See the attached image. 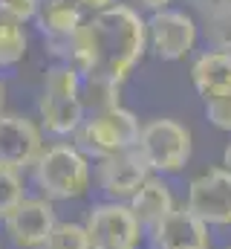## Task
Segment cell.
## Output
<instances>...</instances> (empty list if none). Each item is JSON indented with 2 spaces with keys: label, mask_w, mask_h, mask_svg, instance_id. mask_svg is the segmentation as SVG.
<instances>
[{
  "label": "cell",
  "mask_w": 231,
  "mask_h": 249,
  "mask_svg": "<svg viewBox=\"0 0 231 249\" xmlns=\"http://www.w3.org/2000/svg\"><path fill=\"white\" fill-rule=\"evenodd\" d=\"M47 44L50 53L75 67L81 78L99 75L124 84L133 67L148 53V20L136 9L118 3L87 18L69 38Z\"/></svg>",
  "instance_id": "1"
},
{
  "label": "cell",
  "mask_w": 231,
  "mask_h": 249,
  "mask_svg": "<svg viewBox=\"0 0 231 249\" xmlns=\"http://www.w3.org/2000/svg\"><path fill=\"white\" fill-rule=\"evenodd\" d=\"M81 72L69 64L58 61L47 70L44 78V93L38 102V113L41 124L47 133L52 136H75V130L81 127L87 110L81 102Z\"/></svg>",
  "instance_id": "2"
},
{
  "label": "cell",
  "mask_w": 231,
  "mask_h": 249,
  "mask_svg": "<svg viewBox=\"0 0 231 249\" xmlns=\"http://www.w3.org/2000/svg\"><path fill=\"white\" fill-rule=\"evenodd\" d=\"M35 168V186L47 200H78L90 191L93 168L90 160L69 142H58L44 148Z\"/></svg>",
  "instance_id": "3"
},
{
  "label": "cell",
  "mask_w": 231,
  "mask_h": 249,
  "mask_svg": "<svg viewBox=\"0 0 231 249\" xmlns=\"http://www.w3.org/2000/svg\"><path fill=\"white\" fill-rule=\"evenodd\" d=\"M139 130H142V124L136 119V113L118 105L110 110H99V113L84 116L81 127L75 130L72 145L87 160H107V157H116L127 148H136Z\"/></svg>",
  "instance_id": "4"
},
{
  "label": "cell",
  "mask_w": 231,
  "mask_h": 249,
  "mask_svg": "<svg viewBox=\"0 0 231 249\" xmlns=\"http://www.w3.org/2000/svg\"><path fill=\"white\" fill-rule=\"evenodd\" d=\"M136 151L148 162L150 174H176L191 160V130L176 119H150L139 130Z\"/></svg>",
  "instance_id": "5"
},
{
  "label": "cell",
  "mask_w": 231,
  "mask_h": 249,
  "mask_svg": "<svg viewBox=\"0 0 231 249\" xmlns=\"http://www.w3.org/2000/svg\"><path fill=\"white\" fill-rule=\"evenodd\" d=\"M90 249H139L145 238V226L136 220L127 203L107 200L96 203L84 220Z\"/></svg>",
  "instance_id": "6"
},
{
  "label": "cell",
  "mask_w": 231,
  "mask_h": 249,
  "mask_svg": "<svg viewBox=\"0 0 231 249\" xmlns=\"http://www.w3.org/2000/svg\"><path fill=\"white\" fill-rule=\"evenodd\" d=\"M197 20L182 9H159L148 18V47L162 61H182L197 44Z\"/></svg>",
  "instance_id": "7"
},
{
  "label": "cell",
  "mask_w": 231,
  "mask_h": 249,
  "mask_svg": "<svg viewBox=\"0 0 231 249\" xmlns=\"http://www.w3.org/2000/svg\"><path fill=\"white\" fill-rule=\"evenodd\" d=\"M188 212H194L208 229L231 226V171L211 168L191 180L188 186Z\"/></svg>",
  "instance_id": "8"
},
{
  "label": "cell",
  "mask_w": 231,
  "mask_h": 249,
  "mask_svg": "<svg viewBox=\"0 0 231 249\" xmlns=\"http://www.w3.org/2000/svg\"><path fill=\"white\" fill-rule=\"evenodd\" d=\"M44 154V133L41 127L15 113H0V165L12 171L32 168Z\"/></svg>",
  "instance_id": "9"
},
{
  "label": "cell",
  "mask_w": 231,
  "mask_h": 249,
  "mask_svg": "<svg viewBox=\"0 0 231 249\" xmlns=\"http://www.w3.org/2000/svg\"><path fill=\"white\" fill-rule=\"evenodd\" d=\"M55 223V209L47 197H23L15 206V212L3 220L9 241L17 249H41Z\"/></svg>",
  "instance_id": "10"
},
{
  "label": "cell",
  "mask_w": 231,
  "mask_h": 249,
  "mask_svg": "<svg viewBox=\"0 0 231 249\" xmlns=\"http://www.w3.org/2000/svg\"><path fill=\"white\" fill-rule=\"evenodd\" d=\"M148 177H150V168H148V162L142 160V154L136 148H127V151H121L116 157L99 160V165H96L99 188L110 200H118V203L130 200Z\"/></svg>",
  "instance_id": "11"
},
{
  "label": "cell",
  "mask_w": 231,
  "mask_h": 249,
  "mask_svg": "<svg viewBox=\"0 0 231 249\" xmlns=\"http://www.w3.org/2000/svg\"><path fill=\"white\" fill-rule=\"evenodd\" d=\"M150 244L156 249H194V247H211L208 226L188 212V206H176L168 217H162L150 229Z\"/></svg>",
  "instance_id": "12"
},
{
  "label": "cell",
  "mask_w": 231,
  "mask_h": 249,
  "mask_svg": "<svg viewBox=\"0 0 231 249\" xmlns=\"http://www.w3.org/2000/svg\"><path fill=\"white\" fill-rule=\"evenodd\" d=\"M191 81L194 90L202 96V102H214L231 96V53L208 50L191 64Z\"/></svg>",
  "instance_id": "13"
},
{
  "label": "cell",
  "mask_w": 231,
  "mask_h": 249,
  "mask_svg": "<svg viewBox=\"0 0 231 249\" xmlns=\"http://www.w3.org/2000/svg\"><path fill=\"white\" fill-rule=\"evenodd\" d=\"M127 206H130V212L136 214V220H139L145 229H153L162 217H168L173 209H176L171 186H168L159 174H150V177L142 183V188L127 200Z\"/></svg>",
  "instance_id": "14"
},
{
  "label": "cell",
  "mask_w": 231,
  "mask_h": 249,
  "mask_svg": "<svg viewBox=\"0 0 231 249\" xmlns=\"http://www.w3.org/2000/svg\"><path fill=\"white\" fill-rule=\"evenodd\" d=\"M35 23L47 41H64L84 23V9L78 0H38Z\"/></svg>",
  "instance_id": "15"
},
{
  "label": "cell",
  "mask_w": 231,
  "mask_h": 249,
  "mask_svg": "<svg viewBox=\"0 0 231 249\" xmlns=\"http://www.w3.org/2000/svg\"><path fill=\"white\" fill-rule=\"evenodd\" d=\"M26 47H29V38H26L23 23L0 9V67L20 64L26 55Z\"/></svg>",
  "instance_id": "16"
},
{
  "label": "cell",
  "mask_w": 231,
  "mask_h": 249,
  "mask_svg": "<svg viewBox=\"0 0 231 249\" xmlns=\"http://www.w3.org/2000/svg\"><path fill=\"white\" fill-rule=\"evenodd\" d=\"M118 90H121V84H116L110 78L87 75V78L81 81V102H84V110L99 113V110L118 107Z\"/></svg>",
  "instance_id": "17"
},
{
  "label": "cell",
  "mask_w": 231,
  "mask_h": 249,
  "mask_svg": "<svg viewBox=\"0 0 231 249\" xmlns=\"http://www.w3.org/2000/svg\"><path fill=\"white\" fill-rule=\"evenodd\" d=\"M202 35L211 50L231 53V0L217 6L214 12L202 15Z\"/></svg>",
  "instance_id": "18"
},
{
  "label": "cell",
  "mask_w": 231,
  "mask_h": 249,
  "mask_svg": "<svg viewBox=\"0 0 231 249\" xmlns=\"http://www.w3.org/2000/svg\"><path fill=\"white\" fill-rule=\"evenodd\" d=\"M41 249H90V238L84 223H55V229L50 232L47 244Z\"/></svg>",
  "instance_id": "19"
},
{
  "label": "cell",
  "mask_w": 231,
  "mask_h": 249,
  "mask_svg": "<svg viewBox=\"0 0 231 249\" xmlns=\"http://www.w3.org/2000/svg\"><path fill=\"white\" fill-rule=\"evenodd\" d=\"M20 200H23L20 171H12V168H3L0 165V220H6Z\"/></svg>",
  "instance_id": "20"
},
{
  "label": "cell",
  "mask_w": 231,
  "mask_h": 249,
  "mask_svg": "<svg viewBox=\"0 0 231 249\" xmlns=\"http://www.w3.org/2000/svg\"><path fill=\"white\" fill-rule=\"evenodd\" d=\"M205 116L208 122L220 130L231 133V96H223V99H214V102H205Z\"/></svg>",
  "instance_id": "21"
},
{
  "label": "cell",
  "mask_w": 231,
  "mask_h": 249,
  "mask_svg": "<svg viewBox=\"0 0 231 249\" xmlns=\"http://www.w3.org/2000/svg\"><path fill=\"white\" fill-rule=\"evenodd\" d=\"M0 9H3L6 15H12L15 20L26 23V20H35L38 0H0Z\"/></svg>",
  "instance_id": "22"
},
{
  "label": "cell",
  "mask_w": 231,
  "mask_h": 249,
  "mask_svg": "<svg viewBox=\"0 0 231 249\" xmlns=\"http://www.w3.org/2000/svg\"><path fill=\"white\" fill-rule=\"evenodd\" d=\"M121 0H78V6L81 9H87V12H104V9H113V6H118Z\"/></svg>",
  "instance_id": "23"
},
{
  "label": "cell",
  "mask_w": 231,
  "mask_h": 249,
  "mask_svg": "<svg viewBox=\"0 0 231 249\" xmlns=\"http://www.w3.org/2000/svg\"><path fill=\"white\" fill-rule=\"evenodd\" d=\"M197 12H202V15H208V12H214L217 6H223V3H229V0H188Z\"/></svg>",
  "instance_id": "24"
},
{
  "label": "cell",
  "mask_w": 231,
  "mask_h": 249,
  "mask_svg": "<svg viewBox=\"0 0 231 249\" xmlns=\"http://www.w3.org/2000/svg\"><path fill=\"white\" fill-rule=\"evenodd\" d=\"M139 3H142V6H148L150 12H159V9H168V3H171V0H139Z\"/></svg>",
  "instance_id": "25"
},
{
  "label": "cell",
  "mask_w": 231,
  "mask_h": 249,
  "mask_svg": "<svg viewBox=\"0 0 231 249\" xmlns=\"http://www.w3.org/2000/svg\"><path fill=\"white\" fill-rule=\"evenodd\" d=\"M223 168H229L231 171V142L226 145V151H223Z\"/></svg>",
  "instance_id": "26"
},
{
  "label": "cell",
  "mask_w": 231,
  "mask_h": 249,
  "mask_svg": "<svg viewBox=\"0 0 231 249\" xmlns=\"http://www.w3.org/2000/svg\"><path fill=\"white\" fill-rule=\"evenodd\" d=\"M3 96H6V87H3V78H0V113H3Z\"/></svg>",
  "instance_id": "27"
},
{
  "label": "cell",
  "mask_w": 231,
  "mask_h": 249,
  "mask_svg": "<svg viewBox=\"0 0 231 249\" xmlns=\"http://www.w3.org/2000/svg\"><path fill=\"white\" fill-rule=\"evenodd\" d=\"M194 249H214V247H194Z\"/></svg>",
  "instance_id": "28"
},
{
  "label": "cell",
  "mask_w": 231,
  "mask_h": 249,
  "mask_svg": "<svg viewBox=\"0 0 231 249\" xmlns=\"http://www.w3.org/2000/svg\"><path fill=\"white\" fill-rule=\"evenodd\" d=\"M226 249H231V247H226Z\"/></svg>",
  "instance_id": "29"
}]
</instances>
